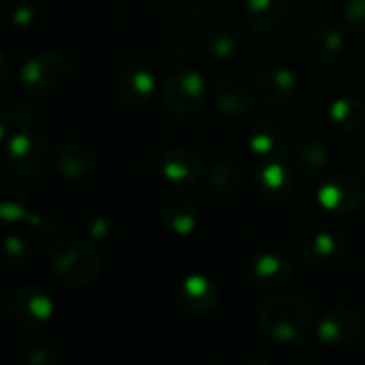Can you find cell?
<instances>
[{"label":"cell","instance_id":"1","mask_svg":"<svg viewBox=\"0 0 365 365\" xmlns=\"http://www.w3.org/2000/svg\"><path fill=\"white\" fill-rule=\"evenodd\" d=\"M49 267L62 287L83 289L101 276L103 259L83 237L62 235L49 248Z\"/></svg>","mask_w":365,"mask_h":365},{"label":"cell","instance_id":"35","mask_svg":"<svg viewBox=\"0 0 365 365\" xmlns=\"http://www.w3.org/2000/svg\"><path fill=\"white\" fill-rule=\"evenodd\" d=\"M361 175H364V180H365V160L361 163Z\"/></svg>","mask_w":365,"mask_h":365},{"label":"cell","instance_id":"7","mask_svg":"<svg viewBox=\"0 0 365 365\" xmlns=\"http://www.w3.org/2000/svg\"><path fill=\"white\" fill-rule=\"evenodd\" d=\"M364 334V317L359 310L349 306L331 308L321 325H319V340L331 349H342L355 344Z\"/></svg>","mask_w":365,"mask_h":365},{"label":"cell","instance_id":"10","mask_svg":"<svg viewBox=\"0 0 365 365\" xmlns=\"http://www.w3.org/2000/svg\"><path fill=\"white\" fill-rule=\"evenodd\" d=\"M295 90H297L295 73L284 66L267 68L257 77V98L269 109H280L289 105L295 96Z\"/></svg>","mask_w":365,"mask_h":365},{"label":"cell","instance_id":"30","mask_svg":"<svg viewBox=\"0 0 365 365\" xmlns=\"http://www.w3.org/2000/svg\"><path fill=\"white\" fill-rule=\"evenodd\" d=\"M9 115V122L17 128V130H28V126L34 122V111L28 103H15L11 107V113Z\"/></svg>","mask_w":365,"mask_h":365},{"label":"cell","instance_id":"8","mask_svg":"<svg viewBox=\"0 0 365 365\" xmlns=\"http://www.w3.org/2000/svg\"><path fill=\"white\" fill-rule=\"evenodd\" d=\"M361 186L351 173H334L319 188V203L340 216H349L361 205Z\"/></svg>","mask_w":365,"mask_h":365},{"label":"cell","instance_id":"11","mask_svg":"<svg viewBox=\"0 0 365 365\" xmlns=\"http://www.w3.org/2000/svg\"><path fill=\"white\" fill-rule=\"evenodd\" d=\"M160 171L163 178L175 186H192L203 175V160L195 150L178 145L163 154Z\"/></svg>","mask_w":365,"mask_h":365},{"label":"cell","instance_id":"18","mask_svg":"<svg viewBox=\"0 0 365 365\" xmlns=\"http://www.w3.org/2000/svg\"><path fill=\"white\" fill-rule=\"evenodd\" d=\"M257 188L269 199H282L293 190V173L280 160H263L257 171Z\"/></svg>","mask_w":365,"mask_h":365},{"label":"cell","instance_id":"9","mask_svg":"<svg viewBox=\"0 0 365 365\" xmlns=\"http://www.w3.org/2000/svg\"><path fill=\"white\" fill-rule=\"evenodd\" d=\"M175 302L180 304V308L184 312H188L192 317H205L218 304V289L207 276L190 274L178 284Z\"/></svg>","mask_w":365,"mask_h":365},{"label":"cell","instance_id":"6","mask_svg":"<svg viewBox=\"0 0 365 365\" xmlns=\"http://www.w3.org/2000/svg\"><path fill=\"white\" fill-rule=\"evenodd\" d=\"M205 92L207 83L197 71H180L163 88V107L175 118L195 115L205 103Z\"/></svg>","mask_w":365,"mask_h":365},{"label":"cell","instance_id":"3","mask_svg":"<svg viewBox=\"0 0 365 365\" xmlns=\"http://www.w3.org/2000/svg\"><path fill=\"white\" fill-rule=\"evenodd\" d=\"M6 154L13 169L28 180H45L51 169V150L41 133L17 130L9 143Z\"/></svg>","mask_w":365,"mask_h":365},{"label":"cell","instance_id":"12","mask_svg":"<svg viewBox=\"0 0 365 365\" xmlns=\"http://www.w3.org/2000/svg\"><path fill=\"white\" fill-rule=\"evenodd\" d=\"M94 165H96V152L86 139L64 141L56 156L58 173L64 180H81L92 173Z\"/></svg>","mask_w":365,"mask_h":365},{"label":"cell","instance_id":"24","mask_svg":"<svg viewBox=\"0 0 365 365\" xmlns=\"http://www.w3.org/2000/svg\"><path fill=\"white\" fill-rule=\"evenodd\" d=\"M205 49H207V53L214 60L227 62V60L235 58L242 51V43H240V38L233 32L222 30V28H216V30H212L205 36Z\"/></svg>","mask_w":365,"mask_h":365},{"label":"cell","instance_id":"27","mask_svg":"<svg viewBox=\"0 0 365 365\" xmlns=\"http://www.w3.org/2000/svg\"><path fill=\"white\" fill-rule=\"evenodd\" d=\"M32 261V248L19 235H9L4 240V263L9 269H24Z\"/></svg>","mask_w":365,"mask_h":365},{"label":"cell","instance_id":"23","mask_svg":"<svg viewBox=\"0 0 365 365\" xmlns=\"http://www.w3.org/2000/svg\"><path fill=\"white\" fill-rule=\"evenodd\" d=\"M0 216H2V220L6 225H13V222H19L24 218H28L26 195L11 180H4L2 186H0Z\"/></svg>","mask_w":365,"mask_h":365},{"label":"cell","instance_id":"15","mask_svg":"<svg viewBox=\"0 0 365 365\" xmlns=\"http://www.w3.org/2000/svg\"><path fill=\"white\" fill-rule=\"evenodd\" d=\"M293 276V265L276 255V252H263L252 263V282L263 291H274L284 287Z\"/></svg>","mask_w":365,"mask_h":365},{"label":"cell","instance_id":"20","mask_svg":"<svg viewBox=\"0 0 365 365\" xmlns=\"http://www.w3.org/2000/svg\"><path fill=\"white\" fill-rule=\"evenodd\" d=\"M346 49V41L342 36V32L334 30V28H323L314 34L312 43H310V53L312 60L319 66H334L340 62V58L344 56Z\"/></svg>","mask_w":365,"mask_h":365},{"label":"cell","instance_id":"17","mask_svg":"<svg viewBox=\"0 0 365 365\" xmlns=\"http://www.w3.org/2000/svg\"><path fill=\"white\" fill-rule=\"evenodd\" d=\"M214 105H216V111L220 115L235 120V118H242L248 113V109L252 105V92L244 81L227 79L216 88Z\"/></svg>","mask_w":365,"mask_h":365},{"label":"cell","instance_id":"19","mask_svg":"<svg viewBox=\"0 0 365 365\" xmlns=\"http://www.w3.org/2000/svg\"><path fill=\"white\" fill-rule=\"evenodd\" d=\"M344 237L340 231H319L310 235L302 246H299V259L310 265H321L329 259H334L342 250Z\"/></svg>","mask_w":365,"mask_h":365},{"label":"cell","instance_id":"31","mask_svg":"<svg viewBox=\"0 0 365 365\" xmlns=\"http://www.w3.org/2000/svg\"><path fill=\"white\" fill-rule=\"evenodd\" d=\"M11 21H13L15 28H28V26H32V21H34V9L30 4H26V2L15 4L13 11H11Z\"/></svg>","mask_w":365,"mask_h":365},{"label":"cell","instance_id":"29","mask_svg":"<svg viewBox=\"0 0 365 365\" xmlns=\"http://www.w3.org/2000/svg\"><path fill=\"white\" fill-rule=\"evenodd\" d=\"M344 26L353 34L365 36V0H349L344 9Z\"/></svg>","mask_w":365,"mask_h":365},{"label":"cell","instance_id":"34","mask_svg":"<svg viewBox=\"0 0 365 365\" xmlns=\"http://www.w3.org/2000/svg\"><path fill=\"white\" fill-rule=\"evenodd\" d=\"M6 75H9V62H6V56L2 53L0 56V83L6 79Z\"/></svg>","mask_w":365,"mask_h":365},{"label":"cell","instance_id":"5","mask_svg":"<svg viewBox=\"0 0 365 365\" xmlns=\"http://www.w3.org/2000/svg\"><path fill=\"white\" fill-rule=\"evenodd\" d=\"M71 73L68 60L58 51H38L21 66V86L30 94H53L58 92Z\"/></svg>","mask_w":365,"mask_h":365},{"label":"cell","instance_id":"16","mask_svg":"<svg viewBox=\"0 0 365 365\" xmlns=\"http://www.w3.org/2000/svg\"><path fill=\"white\" fill-rule=\"evenodd\" d=\"M289 13V0H248L246 19L252 32L269 34L284 21Z\"/></svg>","mask_w":365,"mask_h":365},{"label":"cell","instance_id":"13","mask_svg":"<svg viewBox=\"0 0 365 365\" xmlns=\"http://www.w3.org/2000/svg\"><path fill=\"white\" fill-rule=\"evenodd\" d=\"M160 222L167 231H171L175 235L192 233L199 222L195 201L184 195H173V197L165 199V203L160 207Z\"/></svg>","mask_w":365,"mask_h":365},{"label":"cell","instance_id":"22","mask_svg":"<svg viewBox=\"0 0 365 365\" xmlns=\"http://www.w3.org/2000/svg\"><path fill=\"white\" fill-rule=\"evenodd\" d=\"M331 122L344 130V133H355L365 126V103L353 96H344L334 101L331 109H329Z\"/></svg>","mask_w":365,"mask_h":365},{"label":"cell","instance_id":"32","mask_svg":"<svg viewBox=\"0 0 365 365\" xmlns=\"http://www.w3.org/2000/svg\"><path fill=\"white\" fill-rule=\"evenodd\" d=\"M28 364L30 365H58L60 364V359H58V355H56L51 349H47V346H38V349H34V351L28 355Z\"/></svg>","mask_w":365,"mask_h":365},{"label":"cell","instance_id":"28","mask_svg":"<svg viewBox=\"0 0 365 365\" xmlns=\"http://www.w3.org/2000/svg\"><path fill=\"white\" fill-rule=\"evenodd\" d=\"M28 225L30 229L38 235V237H51L58 233L60 229V220L53 212H34V214H28Z\"/></svg>","mask_w":365,"mask_h":365},{"label":"cell","instance_id":"33","mask_svg":"<svg viewBox=\"0 0 365 365\" xmlns=\"http://www.w3.org/2000/svg\"><path fill=\"white\" fill-rule=\"evenodd\" d=\"M88 233H90L94 240H103V237L109 233V220H107L103 214L90 216V218H88Z\"/></svg>","mask_w":365,"mask_h":365},{"label":"cell","instance_id":"4","mask_svg":"<svg viewBox=\"0 0 365 365\" xmlns=\"http://www.w3.org/2000/svg\"><path fill=\"white\" fill-rule=\"evenodd\" d=\"M9 317L19 331L41 334L53 319V302L43 289L26 284L13 293L9 302Z\"/></svg>","mask_w":365,"mask_h":365},{"label":"cell","instance_id":"2","mask_svg":"<svg viewBox=\"0 0 365 365\" xmlns=\"http://www.w3.org/2000/svg\"><path fill=\"white\" fill-rule=\"evenodd\" d=\"M312 314L308 304L297 295H272L257 310V325L274 342H297L310 331Z\"/></svg>","mask_w":365,"mask_h":365},{"label":"cell","instance_id":"21","mask_svg":"<svg viewBox=\"0 0 365 365\" xmlns=\"http://www.w3.org/2000/svg\"><path fill=\"white\" fill-rule=\"evenodd\" d=\"M329 165V152L321 141H304L295 150V167L302 178L317 180Z\"/></svg>","mask_w":365,"mask_h":365},{"label":"cell","instance_id":"14","mask_svg":"<svg viewBox=\"0 0 365 365\" xmlns=\"http://www.w3.org/2000/svg\"><path fill=\"white\" fill-rule=\"evenodd\" d=\"M156 88V79L150 71L145 68H130V71H124L115 83V92H118V98L130 107V109H139L143 107L152 92Z\"/></svg>","mask_w":365,"mask_h":365},{"label":"cell","instance_id":"25","mask_svg":"<svg viewBox=\"0 0 365 365\" xmlns=\"http://www.w3.org/2000/svg\"><path fill=\"white\" fill-rule=\"evenodd\" d=\"M207 182L218 192H231L242 184V169L231 160H220L212 165L207 173Z\"/></svg>","mask_w":365,"mask_h":365},{"label":"cell","instance_id":"26","mask_svg":"<svg viewBox=\"0 0 365 365\" xmlns=\"http://www.w3.org/2000/svg\"><path fill=\"white\" fill-rule=\"evenodd\" d=\"M248 148H250V152H252L255 156H259L261 160H272V156H276V152H278V148H280V139H278V135H276L269 126L261 124V126H257V128L250 133V137H248Z\"/></svg>","mask_w":365,"mask_h":365}]
</instances>
